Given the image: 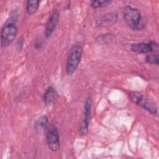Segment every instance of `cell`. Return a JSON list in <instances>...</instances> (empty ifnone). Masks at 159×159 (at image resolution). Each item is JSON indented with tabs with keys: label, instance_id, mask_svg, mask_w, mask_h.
Wrapping results in <instances>:
<instances>
[{
	"label": "cell",
	"instance_id": "obj_1",
	"mask_svg": "<svg viewBox=\"0 0 159 159\" xmlns=\"http://www.w3.org/2000/svg\"><path fill=\"white\" fill-rule=\"evenodd\" d=\"M123 17L126 24L133 30H139L144 27V21L137 8L126 6L122 10Z\"/></svg>",
	"mask_w": 159,
	"mask_h": 159
},
{
	"label": "cell",
	"instance_id": "obj_2",
	"mask_svg": "<svg viewBox=\"0 0 159 159\" xmlns=\"http://www.w3.org/2000/svg\"><path fill=\"white\" fill-rule=\"evenodd\" d=\"M83 53V48L80 44L75 45L70 50L66 60V71L68 76H71L77 70Z\"/></svg>",
	"mask_w": 159,
	"mask_h": 159
},
{
	"label": "cell",
	"instance_id": "obj_3",
	"mask_svg": "<svg viewBox=\"0 0 159 159\" xmlns=\"http://www.w3.org/2000/svg\"><path fill=\"white\" fill-rule=\"evenodd\" d=\"M130 99L137 105L142 107L150 113L155 114L157 112V107L155 103L142 93L137 91H132L129 94Z\"/></svg>",
	"mask_w": 159,
	"mask_h": 159
},
{
	"label": "cell",
	"instance_id": "obj_4",
	"mask_svg": "<svg viewBox=\"0 0 159 159\" xmlns=\"http://www.w3.org/2000/svg\"><path fill=\"white\" fill-rule=\"evenodd\" d=\"M17 32V27L13 23L6 24L1 32V45L2 47L9 45L14 40Z\"/></svg>",
	"mask_w": 159,
	"mask_h": 159
},
{
	"label": "cell",
	"instance_id": "obj_5",
	"mask_svg": "<svg viewBox=\"0 0 159 159\" xmlns=\"http://www.w3.org/2000/svg\"><path fill=\"white\" fill-rule=\"evenodd\" d=\"M93 100L91 96H89L84 104V111L82 122L80 127V132L81 135H86L88 132L89 124L91 118V107Z\"/></svg>",
	"mask_w": 159,
	"mask_h": 159
},
{
	"label": "cell",
	"instance_id": "obj_6",
	"mask_svg": "<svg viewBox=\"0 0 159 159\" xmlns=\"http://www.w3.org/2000/svg\"><path fill=\"white\" fill-rule=\"evenodd\" d=\"M47 141L48 146L52 151L56 152L60 149V137L56 127L52 126L48 130L47 135Z\"/></svg>",
	"mask_w": 159,
	"mask_h": 159
},
{
	"label": "cell",
	"instance_id": "obj_7",
	"mask_svg": "<svg viewBox=\"0 0 159 159\" xmlns=\"http://www.w3.org/2000/svg\"><path fill=\"white\" fill-rule=\"evenodd\" d=\"M158 49V43L155 41L151 40L148 43L141 42L131 45V50L137 53H146L148 52H156Z\"/></svg>",
	"mask_w": 159,
	"mask_h": 159
},
{
	"label": "cell",
	"instance_id": "obj_8",
	"mask_svg": "<svg viewBox=\"0 0 159 159\" xmlns=\"http://www.w3.org/2000/svg\"><path fill=\"white\" fill-rule=\"evenodd\" d=\"M59 19V12L57 9H55L52 11V14H50L49 19L47 21V23L46 24V27H45V36L48 38L50 37L53 32L54 31L57 22L58 21Z\"/></svg>",
	"mask_w": 159,
	"mask_h": 159
},
{
	"label": "cell",
	"instance_id": "obj_9",
	"mask_svg": "<svg viewBox=\"0 0 159 159\" xmlns=\"http://www.w3.org/2000/svg\"><path fill=\"white\" fill-rule=\"evenodd\" d=\"M58 97L57 91L53 87H48L43 95V101L46 106H50L53 105Z\"/></svg>",
	"mask_w": 159,
	"mask_h": 159
},
{
	"label": "cell",
	"instance_id": "obj_10",
	"mask_svg": "<svg viewBox=\"0 0 159 159\" xmlns=\"http://www.w3.org/2000/svg\"><path fill=\"white\" fill-rule=\"evenodd\" d=\"M48 124V118L45 116H42L39 117L35 122L34 129L37 134L43 133L47 127Z\"/></svg>",
	"mask_w": 159,
	"mask_h": 159
},
{
	"label": "cell",
	"instance_id": "obj_11",
	"mask_svg": "<svg viewBox=\"0 0 159 159\" xmlns=\"http://www.w3.org/2000/svg\"><path fill=\"white\" fill-rule=\"evenodd\" d=\"M40 1L29 0L26 2V11L29 15L34 14L39 7Z\"/></svg>",
	"mask_w": 159,
	"mask_h": 159
},
{
	"label": "cell",
	"instance_id": "obj_12",
	"mask_svg": "<svg viewBox=\"0 0 159 159\" xmlns=\"http://www.w3.org/2000/svg\"><path fill=\"white\" fill-rule=\"evenodd\" d=\"M145 61L148 63L158 65V54L147 55L145 58Z\"/></svg>",
	"mask_w": 159,
	"mask_h": 159
},
{
	"label": "cell",
	"instance_id": "obj_13",
	"mask_svg": "<svg viewBox=\"0 0 159 159\" xmlns=\"http://www.w3.org/2000/svg\"><path fill=\"white\" fill-rule=\"evenodd\" d=\"M110 3V1H92L91 2V6L93 9H97Z\"/></svg>",
	"mask_w": 159,
	"mask_h": 159
}]
</instances>
